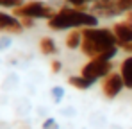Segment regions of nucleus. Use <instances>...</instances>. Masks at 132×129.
<instances>
[{
  "instance_id": "f257e3e1",
  "label": "nucleus",
  "mask_w": 132,
  "mask_h": 129,
  "mask_svg": "<svg viewBox=\"0 0 132 129\" xmlns=\"http://www.w3.org/2000/svg\"><path fill=\"white\" fill-rule=\"evenodd\" d=\"M80 31H82L80 50L89 59L100 58L105 52H109L111 48L118 47V40H116L112 29H107V27H86V29H80Z\"/></svg>"
},
{
  "instance_id": "f03ea898",
  "label": "nucleus",
  "mask_w": 132,
  "mask_h": 129,
  "mask_svg": "<svg viewBox=\"0 0 132 129\" xmlns=\"http://www.w3.org/2000/svg\"><path fill=\"white\" fill-rule=\"evenodd\" d=\"M48 29L52 31H71V29H86V27H98V16L91 11L75 9V7H61L54 13V16L46 22Z\"/></svg>"
},
{
  "instance_id": "7ed1b4c3",
  "label": "nucleus",
  "mask_w": 132,
  "mask_h": 129,
  "mask_svg": "<svg viewBox=\"0 0 132 129\" xmlns=\"http://www.w3.org/2000/svg\"><path fill=\"white\" fill-rule=\"evenodd\" d=\"M54 13L55 11L41 0H30V2H25L20 7L13 9V15L18 18H32V20H46V22L54 16Z\"/></svg>"
},
{
  "instance_id": "20e7f679",
  "label": "nucleus",
  "mask_w": 132,
  "mask_h": 129,
  "mask_svg": "<svg viewBox=\"0 0 132 129\" xmlns=\"http://www.w3.org/2000/svg\"><path fill=\"white\" fill-rule=\"evenodd\" d=\"M111 72H112V61H104L100 58H95V59H89L88 63L82 66L80 75H84L91 83H96V81L107 77Z\"/></svg>"
},
{
  "instance_id": "39448f33",
  "label": "nucleus",
  "mask_w": 132,
  "mask_h": 129,
  "mask_svg": "<svg viewBox=\"0 0 132 129\" xmlns=\"http://www.w3.org/2000/svg\"><path fill=\"white\" fill-rule=\"evenodd\" d=\"M123 79L120 75V72H111L107 77L102 79V93L107 99H116L121 91H123Z\"/></svg>"
},
{
  "instance_id": "423d86ee",
  "label": "nucleus",
  "mask_w": 132,
  "mask_h": 129,
  "mask_svg": "<svg viewBox=\"0 0 132 129\" xmlns=\"http://www.w3.org/2000/svg\"><path fill=\"white\" fill-rule=\"evenodd\" d=\"M0 32H9V34H20V32H23L22 20L18 16H14V15L0 11Z\"/></svg>"
},
{
  "instance_id": "0eeeda50",
  "label": "nucleus",
  "mask_w": 132,
  "mask_h": 129,
  "mask_svg": "<svg viewBox=\"0 0 132 129\" xmlns=\"http://www.w3.org/2000/svg\"><path fill=\"white\" fill-rule=\"evenodd\" d=\"M112 32L118 40V45L132 41V23H129V22H116L112 25Z\"/></svg>"
},
{
  "instance_id": "6e6552de",
  "label": "nucleus",
  "mask_w": 132,
  "mask_h": 129,
  "mask_svg": "<svg viewBox=\"0 0 132 129\" xmlns=\"http://www.w3.org/2000/svg\"><path fill=\"white\" fill-rule=\"evenodd\" d=\"M120 75L127 90H132V56H127L120 64Z\"/></svg>"
},
{
  "instance_id": "1a4fd4ad",
  "label": "nucleus",
  "mask_w": 132,
  "mask_h": 129,
  "mask_svg": "<svg viewBox=\"0 0 132 129\" xmlns=\"http://www.w3.org/2000/svg\"><path fill=\"white\" fill-rule=\"evenodd\" d=\"M66 47L70 48V50H75V48H80V43H82V31H79V29H71L70 32H68V36H66Z\"/></svg>"
},
{
  "instance_id": "9d476101",
  "label": "nucleus",
  "mask_w": 132,
  "mask_h": 129,
  "mask_svg": "<svg viewBox=\"0 0 132 129\" xmlns=\"http://www.w3.org/2000/svg\"><path fill=\"white\" fill-rule=\"evenodd\" d=\"M39 50L43 56H55L57 54V45L50 36H43L39 40Z\"/></svg>"
},
{
  "instance_id": "9b49d317",
  "label": "nucleus",
  "mask_w": 132,
  "mask_h": 129,
  "mask_svg": "<svg viewBox=\"0 0 132 129\" xmlns=\"http://www.w3.org/2000/svg\"><path fill=\"white\" fill-rule=\"evenodd\" d=\"M68 84H71L73 88H77V90H89L95 83H91L84 75H70L68 77Z\"/></svg>"
},
{
  "instance_id": "f8f14e48",
  "label": "nucleus",
  "mask_w": 132,
  "mask_h": 129,
  "mask_svg": "<svg viewBox=\"0 0 132 129\" xmlns=\"http://www.w3.org/2000/svg\"><path fill=\"white\" fill-rule=\"evenodd\" d=\"M50 95H52L54 102L59 104V102L64 99V88H63V86H54V88L50 90Z\"/></svg>"
},
{
  "instance_id": "ddd939ff",
  "label": "nucleus",
  "mask_w": 132,
  "mask_h": 129,
  "mask_svg": "<svg viewBox=\"0 0 132 129\" xmlns=\"http://www.w3.org/2000/svg\"><path fill=\"white\" fill-rule=\"evenodd\" d=\"M66 4L70 7H75V9H84L89 4V0H66Z\"/></svg>"
},
{
  "instance_id": "4468645a",
  "label": "nucleus",
  "mask_w": 132,
  "mask_h": 129,
  "mask_svg": "<svg viewBox=\"0 0 132 129\" xmlns=\"http://www.w3.org/2000/svg\"><path fill=\"white\" fill-rule=\"evenodd\" d=\"M118 7L123 15L129 13V11H132V0H118Z\"/></svg>"
},
{
  "instance_id": "2eb2a0df",
  "label": "nucleus",
  "mask_w": 132,
  "mask_h": 129,
  "mask_svg": "<svg viewBox=\"0 0 132 129\" xmlns=\"http://www.w3.org/2000/svg\"><path fill=\"white\" fill-rule=\"evenodd\" d=\"M43 129H59V124H57V120L54 117H48L43 122Z\"/></svg>"
},
{
  "instance_id": "dca6fc26",
  "label": "nucleus",
  "mask_w": 132,
  "mask_h": 129,
  "mask_svg": "<svg viewBox=\"0 0 132 129\" xmlns=\"http://www.w3.org/2000/svg\"><path fill=\"white\" fill-rule=\"evenodd\" d=\"M50 70H52V74H59V72L63 70V63H61L59 59H52V63H50Z\"/></svg>"
},
{
  "instance_id": "f3484780",
  "label": "nucleus",
  "mask_w": 132,
  "mask_h": 129,
  "mask_svg": "<svg viewBox=\"0 0 132 129\" xmlns=\"http://www.w3.org/2000/svg\"><path fill=\"white\" fill-rule=\"evenodd\" d=\"M9 47H11V38L2 36V38H0V50H5V48H9Z\"/></svg>"
},
{
  "instance_id": "a211bd4d",
  "label": "nucleus",
  "mask_w": 132,
  "mask_h": 129,
  "mask_svg": "<svg viewBox=\"0 0 132 129\" xmlns=\"http://www.w3.org/2000/svg\"><path fill=\"white\" fill-rule=\"evenodd\" d=\"M118 48L123 50V52H127L129 56H132V41L130 43H121V45H118Z\"/></svg>"
},
{
  "instance_id": "6ab92c4d",
  "label": "nucleus",
  "mask_w": 132,
  "mask_h": 129,
  "mask_svg": "<svg viewBox=\"0 0 132 129\" xmlns=\"http://www.w3.org/2000/svg\"><path fill=\"white\" fill-rule=\"evenodd\" d=\"M20 20H22L23 29H30V27H34V23H36V20H32V18H20Z\"/></svg>"
},
{
  "instance_id": "aec40b11",
  "label": "nucleus",
  "mask_w": 132,
  "mask_h": 129,
  "mask_svg": "<svg viewBox=\"0 0 132 129\" xmlns=\"http://www.w3.org/2000/svg\"><path fill=\"white\" fill-rule=\"evenodd\" d=\"M125 22H129V23H132V11H129V13H125Z\"/></svg>"
},
{
  "instance_id": "412c9836",
  "label": "nucleus",
  "mask_w": 132,
  "mask_h": 129,
  "mask_svg": "<svg viewBox=\"0 0 132 129\" xmlns=\"http://www.w3.org/2000/svg\"><path fill=\"white\" fill-rule=\"evenodd\" d=\"M4 2H5V0H0V7H2V5H4Z\"/></svg>"
},
{
  "instance_id": "4be33fe9",
  "label": "nucleus",
  "mask_w": 132,
  "mask_h": 129,
  "mask_svg": "<svg viewBox=\"0 0 132 129\" xmlns=\"http://www.w3.org/2000/svg\"><path fill=\"white\" fill-rule=\"evenodd\" d=\"M93 2H95V0H89V4H93Z\"/></svg>"
}]
</instances>
